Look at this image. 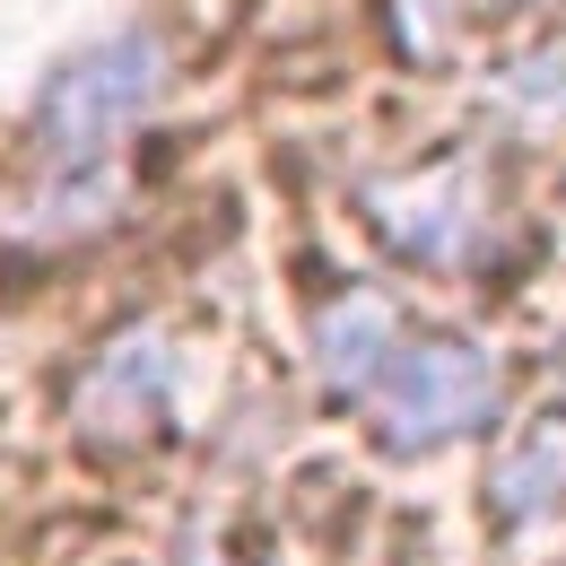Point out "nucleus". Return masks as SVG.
Returning a JSON list of instances; mask_svg holds the SVG:
<instances>
[{
	"label": "nucleus",
	"instance_id": "423d86ee",
	"mask_svg": "<svg viewBox=\"0 0 566 566\" xmlns=\"http://www.w3.org/2000/svg\"><path fill=\"white\" fill-rule=\"evenodd\" d=\"M314 357H323V375L340 392H375L392 375V357H401V314L384 296H340L323 314V332H314Z\"/></svg>",
	"mask_w": 566,
	"mask_h": 566
},
{
	"label": "nucleus",
	"instance_id": "0eeeda50",
	"mask_svg": "<svg viewBox=\"0 0 566 566\" xmlns=\"http://www.w3.org/2000/svg\"><path fill=\"white\" fill-rule=\"evenodd\" d=\"M496 105H505L514 123H549V114H566V44H549V53H523L514 71L496 78Z\"/></svg>",
	"mask_w": 566,
	"mask_h": 566
},
{
	"label": "nucleus",
	"instance_id": "39448f33",
	"mask_svg": "<svg viewBox=\"0 0 566 566\" xmlns=\"http://www.w3.org/2000/svg\"><path fill=\"white\" fill-rule=\"evenodd\" d=\"M496 514L505 523H541V514H558L566 505V401H549V410H532L523 419V436L496 453Z\"/></svg>",
	"mask_w": 566,
	"mask_h": 566
},
{
	"label": "nucleus",
	"instance_id": "20e7f679",
	"mask_svg": "<svg viewBox=\"0 0 566 566\" xmlns=\"http://www.w3.org/2000/svg\"><path fill=\"white\" fill-rule=\"evenodd\" d=\"M166 392H175V357H166V340H157V332H123L114 349L87 366V384H78V427L140 436V427H157Z\"/></svg>",
	"mask_w": 566,
	"mask_h": 566
},
{
	"label": "nucleus",
	"instance_id": "f257e3e1",
	"mask_svg": "<svg viewBox=\"0 0 566 566\" xmlns=\"http://www.w3.org/2000/svg\"><path fill=\"white\" fill-rule=\"evenodd\" d=\"M157 87H166L157 35H148V27H114V35H96L87 53H71L62 71L44 78V96H35V140L53 148V157H96L105 140H123L148 105H157Z\"/></svg>",
	"mask_w": 566,
	"mask_h": 566
},
{
	"label": "nucleus",
	"instance_id": "f03ea898",
	"mask_svg": "<svg viewBox=\"0 0 566 566\" xmlns=\"http://www.w3.org/2000/svg\"><path fill=\"white\" fill-rule=\"evenodd\" d=\"M375 436L392 453H419V444H453L496 410V366L471 340H419V349L392 357V375L366 392Z\"/></svg>",
	"mask_w": 566,
	"mask_h": 566
},
{
	"label": "nucleus",
	"instance_id": "7ed1b4c3",
	"mask_svg": "<svg viewBox=\"0 0 566 566\" xmlns=\"http://www.w3.org/2000/svg\"><path fill=\"white\" fill-rule=\"evenodd\" d=\"M366 218L392 253L410 262H462L480 201H471V166H419V175H384L366 184Z\"/></svg>",
	"mask_w": 566,
	"mask_h": 566
}]
</instances>
